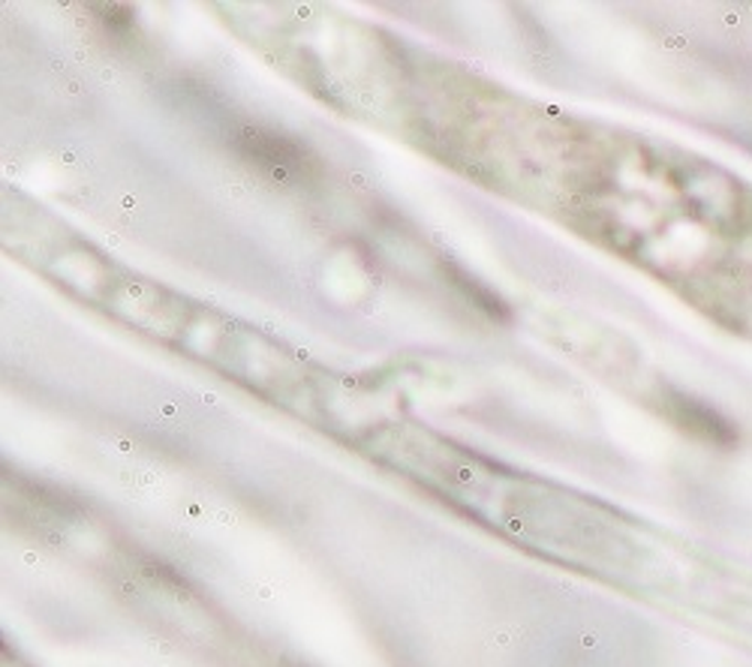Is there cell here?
Masks as SVG:
<instances>
[{
  "mask_svg": "<svg viewBox=\"0 0 752 667\" xmlns=\"http://www.w3.org/2000/svg\"><path fill=\"white\" fill-rule=\"evenodd\" d=\"M241 148L254 160L268 165H301V151L299 144H292L283 136H275V132H247L241 139Z\"/></svg>",
  "mask_w": 752,
  "mask_h": 667,
  "instance_id": "1",
  "label": "cell"
}]
</instances>
